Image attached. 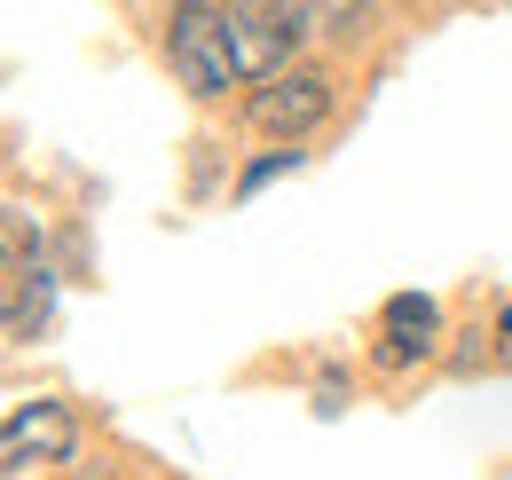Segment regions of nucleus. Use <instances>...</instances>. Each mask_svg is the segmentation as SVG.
Listing matches in <instances>:
<instances>
[{"label": "nucleus", "instance_id": "f03ea898", "mask_svg": "<svg viewBox=\"0 0 512 480\" xmlns=\"http://www.w3.org/2000/svg\"><path fill=\"white\" fill-rule=\"evenodd\" d=\"M79 425H71L64 402H16L8 410V433H0V465L8 473H32V465H64Z\"/></svg>", "mask_w": 512, "mask_h": 480}, {"label": "nucleus", "instance_id": "7ed1b4c3", "mask_svg": "<svg viewBox=\"0 0 512 480\" xmlns=\"http://www.w3.org/2000/svg\"><path fill=\"white\" fill-rule=\"evenodd\" d=\"M323 111H331V79H323L316 63L276 71L268 87H253V126H260V134H308Z\"/></svg>", "mask_w": 512, "mask_h": 480}, {"label": "nucleus", "instance_id": "39448f33", "mask_svg": "<svg viewBox=\"0 0 512 480\" xmlns=\"http://www.w3.org/2000/svg\"><path fill=\"white\" fill-rule=\"evenodd\" d=\"M292 166H300V150H276V158H253V166L237 174V197H260L268 181H276V174H292Z\"/></svg>", "mask_w": 512, "mask_h": 480}, {"label": "nucleus", "instance_id": "f257e3e1", "mask_svg": "<svg viewBox=\"0 0 512 480\" xmlns=\"http://www.w3.org/2000/svg\"><path fill=\"white\" fill-rule=\"evenodd\" d=\"M166 63L182 71L190 95H229L237 63H229V0H182L166 16Z\"/></svg>", "mask_w": 512, "mask_h": 480}, {"label": "nucleus", "instance_id": "20e7f679", "mask_svg": "<svg viewBox=\"0 0 512 480\" xmlns=\"http://www.w3.org/2000/svg\"><path fill=\"white\" fill-rule=\"evenodd\" d=\"M442 347V307L426 300V292H394L379 307V362L386 370H410V362H426Z\"/></svg>", "mask_w": 512, "mask_h": 480}]
</instances>
